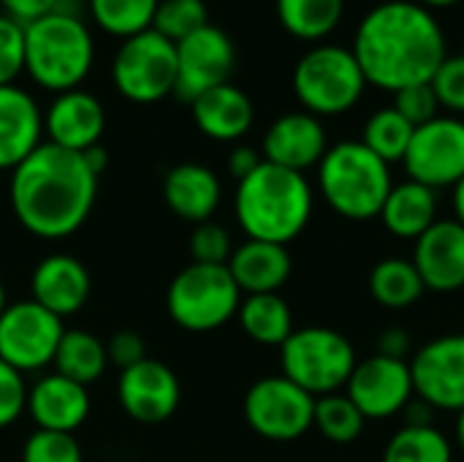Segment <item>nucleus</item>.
<instances>
[{
	"label": "nucleus",
	"instance_id": "f257e3e1",
	"mask_svg": "<svg viewBox=\"0 0 464 462\" xmlns=\"http://www.w3.org/2000/svg\"><path fill=\"white\" fill-rule=\"evenodd\" d=\"M351 52L367 84L389 93L432 82L449 57L438 16L416 0H386L370 8Z\"/></svg>",
	"mask_w": 464,
	"mask_h": 462
},
{
	"label": "nucleus",
	"instance_id": "f03ea898",
	"mask_svg": "<svg viewBox=\"0 0 464 462\" xmlns=\"http://www.w3.org/2000/svg\"><path fill=\"white\" fill-rule=\"evenodd\" d=\"M98 196V174L82 152L41 142L14 172L8 202L33 237L63 240L84 226Z\"/></svg>",
	"mask_w": 464,
	"mask_h": 462
},
{
	"label": "nucleus",
	"instance_id": "7ed1b4c3",
	"mask_svg": "<svg viewBox=\"0 0 464 462\" xmlns=\"http://www.w3.org/2000/svg\"><path fill=\"white\" fill-rule=\"evenodd\" d=\"M234 212L247 240L288 245L313 215V185L302 172L264 161L250 177L237 182Z\"/></svg>",
	"mask_w": 464,
	"mask_h": 462
},
{
	"label": "nucleus",
	"instance_id": "20e7f679",
	"mask_svg": "<svg viewBox=\"0 0 464 462\" xmlns=\"http://www.w3.org/2000/svg\"><path fill=\"white\" fill-rule=\"evenodd\" d=\"M95 63V41L82 16L46 14L24 25V74L49 93L82 87Z\"/></svg>",
	"mask_w": 464,
	"mask_h": 462
},
{
	"label": "nucleus",
	"instance_id": "39448f33",
	"mask_svg": "<svg viewBox=\"0 0 464 462\" xmlns=\"http://www.w3.org/2000/svg\"><path fill=\"white\" fill-rule=\"evenodd\" d=\"M392 188V166L362 142H337L318 163L324 202L348 221L378 218Z\"/></svg>",
	"mask_w": 464,
	"mask_h": 462
},
{
	"label": "nucleus",
	"instance_id": "423d86ee",
	"mask_svg": "<svg viewBox=\"0 0 464 462\" xmlns=\"http://www.w3.org/2000/svg\"><path fill=\"white\" fill-rule=\"evenodd\" d=\"M367 90V79L348 46L315 44L294 68V93L304 112L337 117L351 112Z\"/></svg>",
	"mask_w": 464,
	"mask_h": 462
},
{
	"label": "nucleus",
	"instance_id": "0eeeda50",
	"mask_svg": "<svg viewBox=\"0 0 464 462\" xmlns=\"http://www.w3.org/2000/svg\"><path fill=\"white\" fill-rule=\"evenodd\" d=\"M356 365L359 362L351 340L329 327L294 329L280 346L283 376L313 398L340 392Z\"/></svg>",
	"mask_w": 464,
	"mask_h": 462
},
{
	"label": "nucleus",
	"instance_id": "6e6552de",
	"mask_svg": "<svg viewBox=\"0 0 464 462\" xmlns=\"http://www.w3.org/2000/svg\"><path fill=\"white\" fill-rule=\"evenodd\" d=\"M242 302L226 264H188L166 291L171 321L188 332H215L228 324Z\"/></svg>",
	"mask_w": 464,
	"mask_h": 462
},
{
	"label": "nucleus",
	"instance_id": "1a4fd4ad",
	"mask_svg": "<svg viewBox=\"0 0 464 462\" xmlns=\"http://www.w3.org/2000/svg\"><path fill=\"white\" fill-rule=\"evenodd\" d=\"M111 79L122 98L133 103H158L177 87V44L158 30H144L120 44Z\"/></svg>",
	"mask_w": 464,
	"mask_h": 462
},
{
	"label": "nucleus",
	"instance_id": "9d476101",
	"mask_svg": "<svg viewBox=\"0 0 464 462\" xmlns=\"http://www.w3.org/2000/svg\"><path fill=\"white\" fill-rule=\"evenodd\" d=\"M313 417L315 398L285 376L261 378L245 395V419L250 430L275 444L299 441L313 428Z\"/></svg>",
	"mask_w": 464,
	"mask_h": 462
},
{
	"label": "nucleus",
	"instance_id": "9b49d317",
	"mask_svg": "<svg viewBox=\"0 0 464 462\" xmlns=\"http://www.w3.org/2000/svg\"><path fill=\"white\" fill-rule=\"evenodd\" d=\"M63 332V319L35 300L14 302L0 316V359L22 376L44 370L54 362Z\"/></svg>",
	"mask_w": 464,
	"mask_h": 462
},
{
	"label": "nucleus",
	"instance_id": "f8f14e48",
	"mask_svg": "<svg viewBox=\"0 0 464 462\" xmlns=\"http://www.w3.org/2000/svg\"><path fill=\"white\" fill-rule=\"evenodd\" d=\"M408 180L432 191L454 188L464 177V120L438 114L413 131L411 147L402 158Z\"/></svg>",
	"mask_w": 464,
	"mask_h": 462
},
{
	"label": "nucleus",
	"instance_id": "ddd939ff",
	"mask_svg": "<svg viewBox=\"0 0 464 462\" xmlns=\"http://www.w3.org/2000/svg\"><path fill=\"white\" fill-rule=\"evenodd\" d=\"M237 68V49L226 30L204 25L188 38L177 41V87L174 95L193 103L212 87L231 82Z\"/></svg>",
	"mask_w": 464,
	"mask_h": 462
},
{
	"label": "nucleus",
	"instance_id": "4468645a",
	"mask_svg": "<svg viewBox=\"0 0 464 462\" xmlns=\"http://www.w3.org/2000/svg\"><path fill=\"white\" fill-rule=\"evenodd\" d=\"M345 395L362 411L364 419H392L413 400V376L408 359L370 357L359 362L345 384Z\"/></svg>",
	"mask_w": 464,
	"mask_h": 462
},
{
	"label": "nucleus",
	"instance_id": "2eb2a0df",
	"mask_svg": "<svg viewBox=\"0 0 464 462\" xmlns=\"http://www.w3.org/2000/svg\"><path fill=\"white\" fill-rule=\"evenodd\" d=\"M416 395L440 411L464 408V335H443L430 340L411 359Z\"/></svg>",
	"mask_w": 464,
	"mask_h": 462
},
{
	"label": "nucleus",
	"instance_id": "dca6fc26",
	"mask_svg": "<svg viewBox=\"0 0 464 462\" xmlns=\"http://www.w3.org/2000/svg\"><path fill=\"white\" fill-rule=\"evenodd\" d=\"M117 398L133 422L160 425L177 414L182 389L177 373L169 365L147 357L139 365L120 370Z\"/></svg>",
	"mask_w": 464,
	"mask_h": 462
},
{
	"label": "nucleus",
	"instance_id": "f3484780",
	"mask_svg": "<svg viewBox=\"0 0 464 462\" xmlns=\"http://www.w3.org/2000/svg\"><path fill=\"white\" fill-rule=\"evenodd\" d=\"M326 150H329V139H326V128L321 117L304 109L277 117L266 128L264 144H261L264 161L291 169V172H302V174L318 166Z\"/></svg>",
	"mask_w": 464,
	"mask_h": 462
},
{
	"label": "nucleus",
	"instance_id": "a211bd4d",
	"mask_svg": "<svg viewBox=\"0 0 464 462\" xmlns=\"http://www.w3.org/2000/svg\"><path fill=\"white\" fill-rule=\"evenodd\" d=\"M413 267L424 289L454 294L464 289V226L459 221H435L413 248Z\"/></svg>",
	"mask_w": 464,
	"mask_h": 462
},
{
	"label": "nucleus",
	"instance_id": "6ab92c4d",
	"mask_svg": "<svg viewBox=\"0 0 464 462\" xmlns=\"http://www.w3.org/2000/svg\"><path fill=\"white\" fill-rule=\"evenodd\" d=\"M44 131L46 142L63 150L84 152L101 144V136L106 131V109L92 93L82 87L57 93L44 114Z\"/></svg>",
	"mask_w": 464,
	"mask_h": 462
},
{
	"label": "nucleus",
	"instance_id": "aec40b11",
	"mask_svg": "<svg viewBox=\"0 0 464 462\" xmlns=\"http://www.w3.org/2000/svg\"><path fill=\"white\" fill-rule=\"evenodd\" d=\"M33 300L49 313L65 319L79 313L92 291V280L87 267L68 253H52L41 259L30 278Z\"/></svg>",
	"mask_w": 464,
	"mask_h": 462
},
{
	"label": "nucleus",
	"instance_id": "412c9836",
	"mask_svg": "<svg viewBox=\"0 0 464 462\" xmlns=\"http://www.w3.org/2000/svg\"><path fill=\"white\" fill-rule=\"evenodd\" d=\"M27 414L38 430L76 433L90 417L87 387L60 373H49L27 389Z\"/></svg>",
	"mask_w": 464,
	"mask_h": 462
},
{
	"label": "nucleus",
	"instance_id": "4be33fe9",
	"mask_svg": "<svg viewBox=\"0 0 464 462\" xmlns=\"http://www.w3.org/2000/svg\"><path fill=\"white\" fill-rule=\"evenodd\" d=\"M44 114L35 98L16 87H0V169H16L44 139Z\"/></svg>",
	"mask_w": 464,
	"mask_h": 462
},
{
	"label": "nucleus",
	"instance_id": "5701e85b",
	"mask_svg": "<svg viewBox=\"0 0 464 462\" xmlns=\"http://www.w3.org/2000/svg\"><path fill=\"white\" fill-rule=\"evenodd\" d=\"M220 180L204 163H179L163 180L166 207L193 226L212 221L215 210L220 207Z\"/></svg>",
	"mask_w": 464,
	"mask_h": 462
},
{
	"label": "nucleus",
	"instance_id": "b1692460",
	"mask_svg": "<svg viewBox=\"0 0 464 462\" xmlns=\"http://www.w3.org/2000/svg\"><path fill=\"white\" fill-rule=\"evenodd\" d=\"M190 112L196 128L215 142H239L256 120L250 95L231 82L198 95L190 103Z\"/></svg>",
	"mask_w": 464,
	"mask_h": 462
},
{
	"label": "nucleus",
	"instance_id": "393cba45",
	"mask_svg": "<svg viewBox=\"0 0 464 462\" xmlns=\"http://www.w3.org/2000/svg\"><path fill=\"white\" fill-rule=\"evenodd\" d=\"M228 272L242 294H277L291 278V253L285 245L247 240L234 248Z\"/></svg>",
	"mask_w": 464,
	"mask_h": 462
},
{
	"label": "nucleus",
	"instance_id": "a878e982",
	"mask_svg": "<svg viewBox=\"0 0 464 462\" xmlns=\"http://www.w3.org/2000/svg\"><path fill=\"white\" fill-rule=\"evenodd\" d=\"M378 218L394 237L416 242L438 221V191L405 180L392 188Z\"/></svg>",
	"mask_w": 464,
	"mask_h": 462
},
{
	"label": "nucleus",
	"instance_id": "bb28decb",
	"mask_svg": "<svg viewBox=\"0 0 464 462\" xmlns=\"http://www.w3.org/2000/svg\"><path fill=\"white\" fill-rule=\"evenodd\" d=\"M54 373L90 387L106 373L109 365V351L101 338L84 329H65L60 338V346L54 351Z\"/></svg>",
	"mask_w": 464,
	"mask_h": 462
},
{
	"label": "nucleus",
	"instance_id": "cd10ccee",
	"mask_svg": "<svg viewBox=\"0 0 464 462\" xmlns=\"http://www.w3.org/2000/svg\"><path fill=\"white\" fill-rule=\"evenodd\" d=\"M237 316L245 335L261 346H283L294 332L291 308L280 294H247Z\"/></svg>",
	"mask_w": 464,
	"mask_h": 462
},
{
	"label": "nucleus",
	"instance_id": "c85d7f7f",
	"mask_svg": "<svg viewBox=\"0 0 464 462\" xmlns=\"http://www.w3.org/2000/svg\"><path fill=\"white\" fill-rule=\"evenodd\" d=\"M280 25L299 41H324L337 30L345 0H275Z\"/></svg>",
	"mask_w": 464,
	"mask_h": 462
},
{
	"label": "nucleus",
	"instance_id": "c756f323",
	"mask_svg": "<svg viewBox=\"0 0 464 462\" xmlns=\"http://www.w3.org/2000/svg\"><path fill=\"white\" fill-rule=\"evenodd\" d=\"M424 280L411 259L392 256L372 267L370 272V294L378 305L392 310H405L424 297Z\"/></svg>",
	"mask_w": 464,
	"mask_h": 462
},
{
	"label": "nucleus",
	"instance_id": "7c9ffc66",
	"mask_svg": "<svg viewBox=\"0 0 464 462\" xmlns=\"http://www.w3.org/2000/svg\"><path fill=\"white\" fill-rule=\"evenodd\" d=\"M160 0H87L95 25L117 38H130L152 27Z\"/></svg>",
	"mask_w": 464,
	"mask_h": 462
},
{
	"label": "nucleus",
	"instance_id": "2f4dec72",
	"mask_svg": "<svg viewBox=\"0 0 464 462\" xmlns=\"http://www.w3.org/2000/svg\"><path fill=\"white\" fill-rule=\"evenodd\" d=\"M383 462H454V449L438 428L405 425L389 441Z\"/></svg>",
	"mask_w": 464,
	"mask_h": 462
},
{
	"label": "nucleus",
	"instance_id": "473e14b6",
	"mask_svg": "<svg viewBox=\"0 0 464 462\" xmlns=\"http://www.w3.org/2000/svg\"><path fill=\"white\" fill-rule=\"evenodd\" d=\"M413 131L416 128L394 106H386V109L372 112L370 120L364 123L362 144L392 166V163L405 158V152L411 147V139H413Z\"/></svg>",
	"mask_w": 464,
	"mask_h": 462
},
{
	"label": "nucleus",
	"instance_id": "72a5a7b5",
	"mask_svg": "<svg viewBox=\"0 0 464 462\" xmlns=\"http://www.w3.org/2000/svg\"><path fill=\"white\" fill-rule=\"evenodd\" d=\"M364 417L362 411L353 406V400L348 395H324L315 398V417H313V428H318V433L337 447L353 444L362 430H364Z\"/></svg>",
	"mask_w": 464,
	"mask_h": 462
},
{
	"label": "nucleus",
	"instance_id": "f704fd0d",
	"mask_svg": "<svg viewBox=\"0 0 464 462\" xmlns=\"http://www.w3.org/2000/svg\"><path fill=\"white\" fill-rule=\"evenodd\" d=\"M204 25H209V11L204 0H160L152 30L177 44Z\"/></svg>",
	"mask_w": 464,
	"mask_h": 462
},
{
	"label": "nucleus",
	"instance_id": "c9c22d12",
	"mask_svg": "<svg viewBox=\"0 0 464 462\" xmlns=\"http://www.w3.org/2000/svg\"><path fill=\"white\" fill-rule=\"evenodd\" d=\"M22 462H84V457L73 433L35 430L22 447Z\"/></svg>",
	"mask_w": 464,
	"mask_h": 462
},
{
	"label": "nucleus",
	"instance_id": "e433bc0d",
	"mask_svg": "<svg viewBox=\"0 0 464 462\" xmlns=\"http://www.w3.org/2000/svg\"><path fill=\"white\" fill-rule=\"evenodd\" d=\"M234 253L231 234L220 223H198L190 234V256L196 264H228Z\"/></svg>",
	"mask_w": 464,
	"mask_h": 462
},
{
	"label": "nucleus",
	"instance_id": "4c0bfd02",
	"mask_svg": "<svg viewBox=\"0 0 464 462\" xmlns=\"http://www.w3.org/2000/svg\"><path fill=\"white\" fill-rule=\"evenodd\" d=\"M24 74V27L0 14V87L16 84Z\"/></svg>",
	"mask_w": 464,
	"mask_h": 462
},
{
	"label": "nucleus",
	"instance_id": "58836bf2",
	"mask_svg": "<svg viewBox=\"0 0 464 462\" xmlns=\"http://www.w3.org/2000/svg\"><path fill=\"white\" fill-rule=\"evenodd\" d=\"M430 84L440 101V109L454 112V117L464 114V52L462 54H449L440 63V68Z\"/></svg>",
	"mask_w": 464,
	"mask_h": 462
},
{
	"label": "nucleus",
	"instance_id": "ea45409f",
	"mask_svg": "<svg viewBox=\"0 0 464 462\" xmlns=\"http://www.w3.org/2000/svg\"><path fill=\"white\" fill-rule=\"evenodd\" d=\"M394 109L413 125H424L430 120H435L440 114V101L432 90V84H413V87H405L400 93H394Z\"/></svg>",
	"mask_w": 464,
	"mask_h": 462
},
{
	"label": "nucleus",
	"instance_id": "a19ab883",
	"mask_svg": "<svg viewBox=\"0 0 464 462\" xmlns=\"http://www.w3.org/2000/svg\"><path fill=\"white\" fill-rule=\"evenodd\" d=\"M27 411V384L19 370L0 359V430L14 425Z\"/></svg>",
	"mask_w": 464,
	"mask_h": 462
},
{
	"label": "nucleus",
	"instance_id": "79ce46f5",
	"mask_svg": "<svg viewBox=\"0 0 464 462\" xmlns=\"http://www.w3.org/2000/svg\"><path fill=\"white\" fill-rule=\"evenodd\" d=\"M106 351H109V359H111L120 370L133 368V365H139L141 359H147V346H144L141 335L133 332V329L117 332V335L106 343Z\"/></svg>",
	"mask_w": 464,
	"mask_h": 462
},
{
	"label": "nucleus",
	"instance_id": "37998d69",
	"mask_svg": "<svg viewBox=\"0 0 464 462\" xmlns=\"http://www.w3.org/2000/svg\"><path fill=\"white\" fill-rule=\"evenodd\" d=\"M57 5V0H0V8L5 16H11L14 22H19L22 27L52 14Z\"/></svg>",
	"mask_w": 464,
	"mask_h": 462
},
{
	"label": "nucleus",
	"instance_id": "c03bdc74",
	"mask_svg": "<svg viewBox=\"0 0 464 462\" xmlns=\"http://www.w3.org/2000/svg\"><path fill=\"white\" fill-rule=\"evenodd\" d=\"M261 163H264V155H261L256 147L239 144V147H234L231 155H228V174L239 182V180L250 177Z\"/></svg>",
	"mask_w": 464,
	"mask_h": 462
},
{
	"label": "nucleus",
	"instance_id": "a18cd8bd",
	"mask_svg": "<svg viewBox=\"0 0 464 462\" xmlns=\"http://www.w3.org/2000/svg\"><path fill=\"white\" fill-rule=\"evenodd\" d=\"M411 346H413V340H411L408 329H402V327H389L378 338V354L389 357V359H408Z\"/></svg>",
	"mask_w": 464,
	"mask_h": 462
},
{
	"label": "nucleus",
	"instance_id": "49530a36",
	"mask_svg": "<svg viewBox=\"0 0 464 462\" xmlns=\"http://www.w3.org/2000/svg\"><path fill=\"white\" fill-rule=\"evenodd\" d=\"M84 155V161H87V166L101 177L103 174V169H106V163H109V155H106V150L101 147V144H95V147H90V150H84L82 152Z\"/></svg>",
	"mask_w": 464,
	"mask_h": 462
},
{
	"label": "nucleus",
	"instance_id": "de8ad7c7",
	"mask_svg": "<svg viewBox=\"0 0 464 462\" xmlns=\"http://www.w3.org/2000/svg\"><path fill=\"white\" fill-rule=\"evenodd\" d=\"M454 221L464 226V177L454 185Z\"/></svg>",
	"mask_w": 464,
	"mask_h": 462
},
{
	"label": "nucleus",
	"instance_id": "09e8293b",
	"mask_svg": "<svg viewBox=\"0 0 464 462\" xmlns=\"http://www.w3.org/2000/svg\"><path fill=\"white\" fill-rule=\"evenodd\" d=\"M416 3H421V5H427L432 11V8H449V5H454L459 0H416Z\"/></svg>",
	"mask_w": 464,
	"mask_h": 462
},
{
	"label": "nucleus",
	"instance_id": "8fccbe9b",
	"mask_svg": "<svg viewBox=\"0 0 464 462\" xmlns=\"http://www.w3.org/2000/svg\"><path fill=\"white\" fill-rule=\"evenodd\" d=\"M457 444H459V449L464 452V408L457 414Z\"/></svg>",
	"mask_w": 464,
	"mask_h": 462
},
{
	"label": "nucleus",
	"instance_id": "3c124183",
	"mask_svg": "<svg viewBox=\"0 0 464 462\" xmlns=\"http://www.w3.org/2000/svg\"><path fill=\"white\" fill-rule=\"evenodd\" d=\"M5 308H8V302H5V289H3V280H0V316H3Z\"/></svg>",
	"mask_w": 464,
	"mask_h": 462
}]
</instances>
